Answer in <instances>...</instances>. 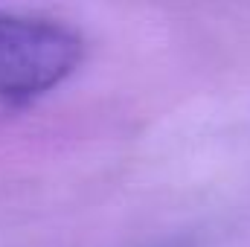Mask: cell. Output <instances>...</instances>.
I'll list each match as a JSON object with an SVG mask.
<instances>
[{
	"label": "cell",
	"mask_w": 250,
	"mask_h": 247,
	"mask_svg": "<svg viewBox=\"0 0 250 247\" xmlns=\"http://www.w3.org/2000/svg\"><path fill=\"white\" fill-rule=\"evenodd\" d=\"M84 38L64 21L0 9V105L26 108L82 67Z\"/></svg>",
	"instance_id": "6da1fadb"
}]
</instances>
